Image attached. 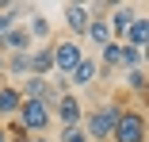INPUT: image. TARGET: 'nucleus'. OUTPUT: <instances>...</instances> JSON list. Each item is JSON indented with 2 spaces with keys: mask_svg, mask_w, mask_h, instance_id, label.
I'll list each match as a JSON object with an SVG mask.
<instances>
[{
  "mask_svg": "<svg viewBox=\"0 0 149 142\" xmlns=\"http://www.w3.org/2000/svg\"><path fill=\"white\" fill-rule=\"evenodd\" d=\"M118 111H123L118 100H103L92 111H84V138L88 142H111V131L118 123Z\"/></svg>",
  "mask_w": 149,
  "mask_h": 142,
  "instance_id": "1",
  "label": "nucleus"
},
{
  "mask_svg": "<svg viewBox=\"0 0 149 142\" xmlns=\"http://www.w3.org/2000/svg\"><path fill=\"white\" fill-rule=\"evenodd\" d=\"M149 138V123L138 108H123L118 111V123L111 131V142H145Z\"/></svg>",
  "mask_w": 149,
  "mask_h": 142,
  "instance_id": "2",
  "label": "nucleus"
},
{
  "mask_svg": "<svg viewBox=\"0 0 149 142\" xmlns=\"http://www.w3.org/2000/svg\"><path fill=\"white\" fill-rule=\"evenodd\" d=\"M50 119H54V115L42 108V100H23L19 111H15V123H19L27 134H42V131L50 127Z\"/></svg>",
  "mask_w": 149,
  "mask_h": 142,
  "instance_id": "3",
  "label": "nucleus"
},
{
  "mask_svg": "<svg viewBox=\"0 0 149 142\" xmlns=\"http://www.w3.org/2000/svg\"><path fill=\"white\" fill-rule=\"evenodd\" d=\"M54 50V73H61V77H69L77 65H80V58H84V46L77 42V39H65V42H57V46H50Z\"/></svg>",
  "mask_w": 149,
  "mask_h": 142,
  "instance_id": "4",
  "label": "nucleus"
},
{
  "mask_svg": "<svg viewBox=\"0 0 149 142\" xmlns=\"http://www.w3.org/2000/svg\"><path fill=\"white\" fill-rule=\"evenodd\" d=\"M50 115H57V119H61V131H73V127L84 119V104H80L73 92H65L61 100L54 104V111H50Z\"/></svg>",
  "mask_w": 149,
  "mask_h": 142,
  "instance_id": "5",
  "label": "nucleus"
},
{
  "mask_svg": "<svg viewBox=\"0 0 149 142\" xmlns=\"http://www.w3.org/2000/svg\"><path fill=\"white\" fill-rule=\"evenodd\" d=\"M138 19V8H130V4H111V19H107V27H111V39L115 42H123V35L130 31V23Z\"/></svg>",
  "mask_w": 149,
  "mask_h": 142,
  "instance_id": "6",
  "label": "nucleus"
},
{
  "mask_svg": "<svg viewBox=\"0 0 149 142\" xmlns=\"http://www.w3.org/2000/svg\"><path fill=\"white\" fill-rule=\"evenodd\" d=\"M27 77H50L54 73V50L50 46H31V54H27Z\"/></svg>",
  "mask_w": 149,
  "mask_h": 142,
  "instance_id": "7",
  "label": "nucleus"
},
{
  "mask_svg": "<svg viewBox=\"0 0 149 142\" xmlns=\"http://www.w3.org/2000/svg\"><path fill=\"white\" fill-rule=\"evenodd\" d=\"M65 27L73 35H84L88 31V23H92V12H88V4H65Z\"/></svg>",
  "mask_w": 149,
  "mask_h": 142,
  "instance_id": "8",
  "label": "nucleus"
},
{
  "mask_svg": "<svg viewBox=\"0 0 149 142\" xmlns=\"http://www.w3.org/2000/svg\"><path fill=\"white\" fill-rule=\"evenodd\" d=\"M19 104H23L19 89H15V84H8V81H0V119H15Z\"/></svg>",
  "mask_w": 149,
  "mask_h": 142,
  "instance_id": "9",
  "label": "nucleus"
},
{
  "mask_svg": "<svg viewBox=\"0 0 149 142\" xmlns=\"http://www.w3.org/2000/svg\"><path fill=\"white\" fill-rule=\"evenodd\" d=\"M100 81V62L96 58H80V65L69 73V84H80V89H84V84H96Z\"/></svg>",
  "mask_w": 149,
  "mask_h": 142,
  "instance_id": "10",
  "label": "nucleus"
},
{
  "mask_svg": "<svg viewBox=\"0 0 149 142\" xmlns=\"http://www.w3.org/2000/svg\"><path fill=\"white\" fill-rule=\"evenodd\" d=\"M145 39H149V23H145V15H138L134 23H130V31L123 35V42L126 46H134V50H141L145 54Z\"/></svg>",
  "mask_w": 149,
  "mask_h": 142,
  "instance_id": "11",
  "label": "nucleus"
},
{
  "mask_svg": "<svg viewBox=\"0 0 149 142\" xmlns=\"http://www.w3.org/2000/svg\"><path fill=\"white\" fill-rule=\"evenodd\" d=\"M84 35L92 39V46H100V50H103V46L111 42V27H107V19H103V15H96L92 23H88V31H84Z\"/></svg>",
  "mask_w": 149,
  "mask_h": 142,
  "instance_id": "12",
  "label": "nucleus"
},
{
  "mask_svg": "<svg viewBox=\"0 0 149 142\" xmlns=\"http://www.w3.org/2000/svg\"><path fill=\"white\" fill-rule=\"evenodd\" d=\"M100 62H103V69H123V42H107L103 50H100Z\"/></svg>",
  "mask_w": 149,
  "mask_h": 142,
  "instance_id": "13",
  "label": "nucleus"
},
{
  "mask_svg": "<svg viewBox=\"0 0 149 142\" xmlns=\"http://www.w3.org/2000/svg\"><path fill=\"white\" fill-rule=\"evenodd\" d=\"M19 96H23V100H42V96H46V77H23Z\"/></svg>",
  "mask_w": 149,
  "mask_h": 142,
  "instance_id": "14",
  "label": "nucleus"
},
{
  "mask_svg": "<svg viewBox=\"0 0 149 142\" xmlns=\"http://www.w3.org/2000/svg\"><path fill=\"white\" fill-rule=\"evenodd\" d=\"M23 27H27V35H31V42L35 39H50V19L38 15V12H31V23H23Z\"/></svg>",
  "mask_w": 149,
  "mask_h": 142,
  "instance_id": "15",
  "label": "nucleus"
},
{
  "mask_svg": "<svg viewBox=\"0 0 149 142\" xmlns=\"http://www.w3.org/2000/svg\"><path fill=\"white\" fill-rule=\"evenodd\" d=\"M4 73H12V77H27V73H31V69H27V54H8V58H4Z\"/></svg>",
  "mask_w": 149,
  "mask_h": 142,
  "instance_id": "16",
  "label": "nucleus"
},
{
  "mask_svg": "<svg viewBox=\"0 0 149 142\" xmlns=\"http://www.w3.org/2000/svg\"><path fill=\"white\" fill-rule=\"evenodd\" d=\"M145 84H149L145 65H141V69H126V89H130V92H138V96H141V92H145Z\"/></svg>",
  "mask_w": 149,
  "mask_h": 142,
  "instance_id": "17",
  "label": "nucleus"
},
{
  "mask_svg": "<svg viewBox=\"0 0 149 142\" xmlns=\"http://www.w3.org/2000/svg\"><path fill=\"white\" fill-rule=\"evenodd\" d=\"M4 131H8V142H31V134H27L15 119H12V127H4Z\"/></svg>",
  "mask_w": 149,
  "mask_h": 142,
  "instance_id": "18",
  "label": "nucleus"
},
{
  "mask_svg": "<svg viewBox=\"0 0 149 142\" xmlns=\"http://www.w3.org/2000/svg\"><path fill=\"white\" fill-rule=\"evenodd\" d=\"M61 142H88V138H84L80 127H73V131H61Z\"/></svg>",
  "mask_w": 149,
  "mask_h": 142,
  "instance_id": "19",
  "label": "nucleus"
},
{
  "mask_svg": "<svg viewBox=\"0 0 149 142\" xmlns=\"http://www.w3.org/2000/svg\"><path fill=\"white\" fill-rule=\"evenodd\" d=\"M0 142H8V131H4V123H0Z\"/></svg>",
  "mask_w": 149,
  "mask_h": 142,
  "instance_id": "20",
  "label": "nucleus"
},
{
  "mask_svg": "<svg viewBox=\"0 0 149 142\" xmlns=\"http://www.w3.org/2000/svg\"><path fill=\"white\" fill-rule=\"evenodd\" d=\"M0 81H4V54H0Z\"/></svg>",
  "mask_w": 149,
  "mask_h": 142,
  "instance_id": "21",
  "label": "nucleus"
},
{
  "mask_svg": "<svg viewBox=\"0 0 149 142\" xmlns=\"http://www.w3.org/2000/svg\"><path fill=\"white\" fill-rule=\"evenodd\" d=\"M31 142H46V138H31Z\"/></svg>",
  "mask_w": 149,
  "mask_h": 142,
  "instance_id": "22",
  "label": "nucleus"
}]
</instances>
